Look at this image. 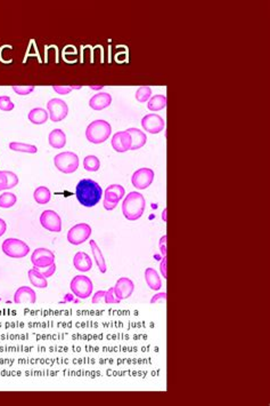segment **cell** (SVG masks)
Segmentation results:
<instances>
[{"mask_svg":"<svg viewBox=\"0 0 270 406\" xmlns=\"http://www.w3.org/2000/svg\"><path fill=\"white\" fill-rule=\"evenodd\" d=\"M47 109L50 120L54 121V123H58V121L63 120L69 113L68 104L61 99H51L47 103Z\"/></svg>","mask_w":270,"mask_h":406,"instance_id":"10","label":"cell"},{"mask_svg":"<svg viewBox=\"0 0 270 406\" xmlns=\"http://www.w3.org/2000/svg\"><path fill=\"white\" fill-rule=\"evenodd\" d=\"M9 149L13 151H18V152H25V153H37L38 152V148L33 145H27V143L21 142H10Z\"/></svg>","mask_w":270,"mask_h":406,"instance_id":"27","label":"cell"},{"mask_svg":"<svg viewBox=\"0 0 270 406\" xmlns=\"http://www.w3.org/2000/svg\"><path fill=\"white\" fill-rule=\"evenodd\" d=\"M166 211H168V209L166 208H164V211H163V213H162V219H163L164 221H166Z\"/></svg>","mask_w":270,"mask_h":406,"instance_id":"44","label":"cell"},{"mask_svg":"<svg viewBox=\"0 0 270 406\" xmlns=\"http://www.w3.org/2000/svg\"><path fill=\"white\" fill-rule=\"evenodd\" d=\"M89 245L91 247V252H92V255H94V259L96 261V263H97V267L99 269V271L102 272V274H105L106 270H107V267H106V262L104 259V255H103L101 249H99L97 243L95 241H89Z\"/></svg>","mask_w":270,"mask_h":406,"instance_id":"22","label":"cell"},{"mask_svg":"<svg viewBox=\"0 0 270 406\" xmlns=\"http://www.w3.org/2000/svg\"><path fill=\"white\" fill-rule=\"evenodd\" d=\"M166 106V97L165 95H155L152 99H150L149 103H147V108L151 111H160V110L164 109Z\"/></svg>","mask_w":270,"mask_h":406,"instance_id":"26","label":"cell"},{"mask_svg":"<svg viewBox=\"0 0 270 406\" xmlns=\"http://www.w3.org/2000/svg\"><path fill=\"white\" fill-rule=\"evenodd\" d=\"M154 180L153 169L143 167L137 169L131 178L132 186L139 190H144L149 188Z\"/></svg>","mask_w":270,"mask_h":406,"instance_id":"11","label":"cell"},{"mask_svg":"<svg viewBox=\"0 0 270 406\" xmlns=\"http://www.w3.org/2000/svg\"><path fill=\"white\" fill-rule=\"evenodd\" d=\"M127 132L131 136V150H138L146 145L147 138L145 133L139 131L138 128H128Z\"/></svg>","mask_w":270,"mask_h":406,"instance_id":"19","label":"cell"},{"mask_svg":"<svg viewBox=\"0 0 270 406\" xmlns=\"http://www.w3.org/2000/svg\"><path fill=\"white\" fill-rule=\"evenodd\" d=\"M103 195L102 187L91 179H82L77 184V199L84 207H94L101 202Z\"/></svg>","mask_w":270,"mask_h":406,"instance_id":"1","label":"cell"},{"mask_svg":"<svg viewBox=\"0 0 270 406\" xmlns=\"http://www.w3.org/2000/svg\"><path fill=\"white\" fill-rule=\"evenodd\" d=\"M40 223L50 232H61L62 230V220L61 216L55 211L46 209L40 215Z\"/></svg>","mask_w":270,"mask_h":406,"instance_id":"12","label":"cell"},{"mask_svg":"<svg viewBox=\"0 0 270 406\" xmlns=\"http://www.w3.org/2000/svg\"><path fill=\"white\" fill-rule=\"evenodd\" d=\"M166 262H168V259H166V256H163V259H162L160 263V270L162 276L164 277V279L168 278V274H166Z\"/></svg>","mask_w":270,"mask_h":406,"instance_id":"40","label":"cell"},{"mask_svg":"<svg viewBox=\"0 0 270 406\" xmlns=\"http://www.w3.org/2000/svg\"><path fill=\"white\" fill-rule=\"evenodd\" d=\"M29 279L33 286L38 287V289H46L48 286L47 278L41 274V271L37 268H32L28 271Z\"/></svg>","mask_w":270,"mask_h":406,"instance_id":"20","label":"cell"},{"mask_svg":"<svg viewBox=\"0 0 270 406\" xmlns=\"http://www.w3.org/2000/svg\"><path fill=\"white\" fill-rule=\"evenodd\" d=\"M104 302L106 304H120V302H121V300H119V299L116 298V293H114L113 287H111L110 290L106 291Z\"/></svg>","mask_w":270,"mask_h":406,"instance_id":"31","label":"cell"},{"mask_svg":"<svg viewBox=\"0 0 270 406\" xmlns=\"http://www.w3.org/2000/svg\"><path fill=\"white\" fill-rule=\"evenodd\" d=\"M55 271H56V264H51L50 267H48V268H46L45 270H43L41 274L46 277V278H48V277H51L53 276L54 274H55Z\"/></svg>","mask_w":270,"mask_h":406,"instance_id":"39","label":"cell"},{"mask_svg":"<svg viewBox=\"0 0 270 406\" xmlns=\"http://www.w3.org/2000/svg\"><path fill=\"white\" fill-rule=\"evenodd\" d=\"M31 262L37 269H46L55 263V254L50 250L40 247L33 251Z\"/></svg>","mask_w":270,"mask_h":406,"instance_id":"9","label":"cell"},{"mask_svg":"<svg viewBox=\"0 0 270 406\" xmlns=\"http://www.w3.org/2000/svg\"><path fill=\"white\" fill-rule=\"evenodd\" d=\"M166 238L168 237H166V235H164L160 241V252L162 256H166Z\"/></svg>","mask_w":270,"mask_h":406,"instance_id":"41","label":"cell"},{"mask_svg":"<svg viewBox=\"0 0 270 406\" xmlns=\"http://www.w3.org/2000/svg\"><path fill=\"white\" fill-rule=\"evenodd\" d=\"M37 294L31 287L22 286L16 290L14 294V302L16 304H36Z\"/></svg>","mask_w":270,"mask_h":406,"instance_id":"16","label":"cell"},{"mask_svg":"<svg viewBox=\"0 0 270 406\" xmlns=\"http://www.w3.org/2000/svg\"><path fill=\"white\" fill-rule=\"evenodd\" d=\"M90 88L94 91H98V90H103L104 86H103V85H99V86H90Z\"/></svg>","mask_w":270,"mask_h":406,"instance_id":"43","label":"cell"},{"mask_svg":"<svg viewBox=\"0 0 270 406\" xmlns=\"http://www.w3.org/2000/svg\"><path fill=\"white\" fill-rule=\"evenodd\" d=\"M6 229H7V224H6V222H5V221H3L2 219H0V237H1V236L5 235Z\"/></svg>","mask_w":270,"mask_h":406,"instance_id":"42","label":"cell"},{"mask_svg":"<svg viewBox=\"0 0 270 406\" xmlns=\"http://www.w3.org/2000/svg\"><path fill=\"white\" fill-rule=\"evenodd\" d=\"M145 198L137 191H131L125 196L122 203V213L129 221H136L143 216L145 211Z\"/></svg>","mask_w":270,"mask_h":406,"instance_id":"2","label":"cell"},{"mask_svg":"<svg viewBox=\"0 0 270 406\" xmlns=\"http://www.w3.org/2000/svg\"><path fill=\"white\" fill-rule=\"evenodd\" d=\"M1 249L7 256L13 257V259H22L30 252V247L28 244L17 238H7L6 241H3Z\"/></svg>","mask_w":270,"mask_h":406,"instance_id":"5","label":"cell"},{"mask_svg":"<svg viewBox=\"0 0 270 406\" xmlns=\"http://www.w3.org/2000/svg\"><path fill=\"white\" fill-rule=\"evenodd\" d=\"M112 147L116 152L131 150V136L127 131L117 132L112 138Z\"/></svg>","mask_w":270,"mask_h":406,"instance_id":"15","label":"cell"},{"mask_svg":"<svg viewBox=\"0 0 270 406\" xmlns=\"http://www.w3.org/2000/svg\"><path fill=\"white\" fill-rule=\"evenodd\" d=\"M112 103V97L109 93H98L94 95L89 101V106L91 109L96 110V111H101V110L107 108Z\"/></svg>","mask_w":270,"mask_h":406,"instance_id":"17","label":"cell"},{"mask_svg":"<svg viewBox=\"0 0 270 406\" xmlns=\"http://www.w3.org/2000/svg\"><path fill=\"white\" fill-rule=\"evenodd\" d=\"M17 198L16 196L12 193H3L0 195V207L1 208H10L16 204Z\"/></svg>","mask_w":270,"mask_h":406,"instance_id":"29","label":"cell"},{"mask_svg":"<svg viewBox=\"0 0 270 406\" xmlns=\"http://www.w3.org/2000/svg\"><path fill=\"white\" fill-rule=\"evenodd\" d=\"M112 127L105 120H95L88 125L86 130V138L94 145H101L110 138Z\"/></svg>","mask_w":270,"mask_h":406,"instance_id":"3","label":"cell"},{"mask_svg":"<svg viewBox=\"0 0 270 406\" xmlns=\"http://www.w3.org/2000/svg\"><path fill=\"white\" fill-rule=\"evenodd\" d=\"M7 190L6 171H0V191Z\"/></svg>","mask_w":270,"mask_h":406,"instance_id":"38","label":"cell"},{"mask_svg":"<svg viewBox=\"0 0 270 406\" xmlns=\"http://www.w3.org/2000/svg\"><path fill=\"white\" fill-rule=\"evenodd\" d=\"M13 91L18 95H29L35 91V86H13Z\"/></svg>","mask_w":270,"mask_h":406,"instance_id":"34","label":"cell"},{"mask_svg":"<svg viewBox=\"0 0 270 406\" xmlns=\"http://www.w3.org/2000/svg\"><path fill=\"white\" fill-rule=\"evenodd\" d=\"M83 167L88 172H97L101 167V161L96 156L89 154L83 159Z\"/></svg>","mask_w":270,"mask_h":406,"instance_id":"28","label":"cell"},{"mask_svg":"<svg viewBox=\"0 0 270 406\" xmlns=\"http://www.w3.org/2000/svg\"><path fill=\"white\" fill-rule=\"evenodd\" d=\"M105 293H106V291H97V292L95 293V295H92V299H91L92 304H101V302L104 300Z\"/></svg>","mask_w":270,"mask_h":406,"instance_id":"36","label":"cell"},{"mask_svg":"<svg viewBox=\"0 0 270 406\" xmlns=\"http://www.w3.org/2000/svg\"><path fill=\"white\" fill-rule=\"evenodd\" d=\"M6 180H7V189H13L18 184V176L15 173L6 171Z\"/></svg>","mask_w":270,"mask_h":406,"instance_id":"33","label":"cell"},{"mask_svg":"<svg viewBox=\"0 0 270 406\" xmlns=\"http://www.w3.org/2000/svg\"><path fill=\"white\" fill-rule=\"evenodd\" d=\"M48 142L49 145L55 148V149H62L66 145V135L62 130H54L49 133L48 136Z\"/></svg>","mask_w":270,"mask_h":406,"instance_id":"21","label":"cell"},{"mask_svg":"<svg viewBox=\"0 0 270 406\" xmlns=\"http://www.w3.org/2000/svg\"><path fill=\"white\" fill-rule=\"evenodd\" d=\"M166 301V293L165 292H162V293H158L156 295H154L153 298L151 299V304H163V302Z\"/></svg>","mask_w":270,"mask_h":406,"instance_id":"35","label":"cell"},{"mask_svg":"<svg viewBox=\"0 0 270 406\" xmlns=\"http://www.w3.org/2000/svg\"><path fill=\"white\" fill-rule=\"evenodd\" d=\"M92 232V229L87 223H79L72 227L68 232V241L72 245H80V244L88 241Z\"/></svg>","mask_w":270,"mask_h":406,"instance_id":"8","label":"cell"},{"mask_svg":"<svg viewBox=\"0 0 270 406\" xmlns=\"http://www.w3.org/2000/svg\"><path fill=\"white\" fill-rule=\"evenodd\" d=\"M145 280L151 290L158 291L162 287V282L157 271L153 268H147L145 270Z\"/></svg>","mask_w":270,"mask_h":406,"instance_id":"23","label":"cell"},{"mask_svg":"<svg viewBox=\"0 0 270 406\" xmlns=\"http://www.w3.org/2000/svg\"><path fill=\"white\" fill-rule=\"evenodd\" d=\"M142 126L146 132L151 133V134H157L164 130L165 121L163 118L158 114L151 113L146 114L142 119Z\"/></svg>","mask_w":270,"mask_h":406,"instance_id":"13","label":"cell"},{"mask_svg":"<svg viewBox=\"0 0 270 406\" xmlns=\"http://www.w3.org/2000/svg\"><path fill=\"white\" fill-rule=\"evenodd\" d=\"M113 289L116 298L122 301L131 297L135 290V284L128 277H121V278L116 280V286Z\"/></svg>","mask_w":270,"mask_h":406,"instance_id":"14","label":"cell"},{"mask_svg":"<svg viewBox=\"0 0 270 406\" xmlns=\"http://www.w3.org/2000/svg\"><path fill=\"white\" fill-rule=\"evenodd\" d=\"M54 164L58 171L64 174H72L79 167V157L71 151H65L55 156Z\"/></svg>","mask_w":270,"mask_h":406,"instance_id":"4","label":"cell"},{"mask_svg":"<svg viewBox=\"0 0 270 406\" xmlns=\"http://www.w3.org/2000/svg\"><path fill=\"white\" fill-rule=\"evenodd\" d=\"M33 198H35V201L38 203V204L45 205L50 202L51 193L47 187H39L37 188L35 193H33Z\"/></svg>","mask_w":270,"mask_h":406,"instance_id":"25","label":"cell"},{"mask_svg":"<svg viewBox=\"0 0 270 406\" xmlns=\"http://www.w3.org/2000/svg\"><path fill=\"white\" fill-rule=\"evenodd\" d=\"M0 301H1V299H0Z\"/></svg>","mask_w":270,"mask_h":406,"instance_id":"45","label":"cell"},{"mask_svg":"<svg viewBox=\"0 0 270 406\" xmlns=\"http://www.w3.org/2000/svg\"><path fill=\"white\" fill-rule=\"evenodd\" d=\"M73 265L77 271L87 272L91 270L92 261L91 257L84 252H77L73 257Z\"/></svg>","mask_w":270,"mask_h":406,"instance_id":"18","label":"cell"},{"mask_svg":"<svg viewBox=\"0 0 270 406\" xmlns=\"http://www.w3.org/2000/svg\"><path fill=\"white\" fill-rule=\"evenodd\" d=\"M152 95V90L150 86H143L138 88V91L136 92V99L137 101L140 103H145L146 101H149Z\"/></svg>","mask_w":270,"mask_h":406,"instance_id":"30","label":"cell"},{"mask_svg":"<svg viewBox=\"0 0 270 406\" xmlns=\"http://www.w3.org/2000/svg\"><path fill=\"white\" fill-rule=\"evenodd\" d=\"M14 109V103L9 97H0V110L2 111H12Z\"/></svg>","mask_w":270,"mask_h":406,"instance_id":"32","label":"cell"},{"mask_svg":"<svg viewBox=\"0 0 270 406\" xmlns=\"http://www.w3.org/2000/svg\"><path fill=\"white\" fill-rule=\"evenodd\" d=\"M28 117H29V120H30L32 124L42 125V124H45L46 121L48 120V117H49V114H48V111H46L45 109L35 108V109H32L30 112H29Z\"/></svg>","mask_w":270,"mask_h":406,"instance_id":"24","label":"cell"},{"mask_svg":"<svg viewBox=\"0 0 270 406\" xmlns=\"http://www.w3.org/2000/svg\"><path fill=\"white\" fill-rule=\"evenodd\" d=\"M53 90L56 92L57 94H61V95H68L70 94V92L72 91V87L71 86H54Z\"/></svg>","mask_w":270,"mask_h":406,"instance_id":"37","label":"cell"},{"mask_svg":"<svg viewBox=\"0 0 270 406\" xmlns=\"http://www.w3.org/2000/svg\"><path fill=\"white\" fill-rule=\"evenodd\" d=\"M70 289H71L72 293L79 299H88L92 294V290H94V285L89 277L83 275H77L71 280L70 284Z\"/></svg>","mask_w":270,"mask_h":406,"instance_id":"6","label":"cell"},{"mask_svg":"<svg viewBox=\"0 0 270 406\" xmlns=\"http://www.w3.org/2000/svg\"><path fill=\"white\" fill-rule=\"evenodd\" d=\"M125 190L120 184H111L104 191V208L106 211H113L116 207L119 202L124 197Z\"/></svg>","mask_w":270,"mask_h":406,"instance_id":"7","label":"cell"}]
</instances>
